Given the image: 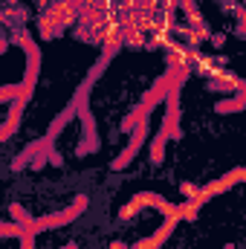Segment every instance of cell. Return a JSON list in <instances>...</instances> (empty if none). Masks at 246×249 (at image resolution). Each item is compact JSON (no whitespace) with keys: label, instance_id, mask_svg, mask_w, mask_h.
<instances>
[{"label":"cell","instance_id":"ba28073f","mask_svg":"<svg viewBox=\"0 0 246 249\" xmlns=\"http://www.w3.org/2000/svg\"><path fill=\"white\" fill-rule=\"evenodd\" d=\"M9 214H12V220H15L18 226H23V229H29V226H32V217H29V214L23 212V206L12 203V206H9Z\"/></svg>","mask_w":246,"mask_h":249},{"label":"cell","instance_id":"9a60e30c","mask_svg":"<svg viewBox=\"0 0 246 249\" xmlns=\"http://www.w3.org/2000/svg\"><path fill=\"white\" fill-rule=\"evenodd\" d=\"M226 249H235V247H232V244H229V247H226Z\"/></svg>","mask_w":246,"mask_h":249},{"label":"cell","instance_id":"30bf717a","mask_svg":"<svg viewBox=\"0 0 246 249\" xmlns=\"http://www.w3.org/2000/svg\"><path fill=\"white\" fill-rule=\"evenodd\" d=\"M188 58H191V55H185L183 47H174V50H171V64H177V67H185V64H188Z\"/></svg>","mask_w":246,"mask_h":249},{"label":"cell","instance_id":"8992f818","mask_svg":"<svg viewBox=\"0 0 246 249\" xmlns=\"http://www.w3.org/2000/svg\"><path fill=\"white\" fill-rule=\"evenodd\" d=\"M165 142H168V133L159 130V133L154 136V142H151V162H154V165H159V162L165 160Z\"/></svg>","mask_w":246,"mask_h":249},{"label":"cell","instance_id":"277c9868","mask_svg":"<svg viewBox=\"0 0 246 249\" xmlns=\"http://www.w3.org/2000/svg\"><path fill=\"white\" fill-rule=\"evenodd\" d=\"M145 136H148V127H145V122L139 124V127H133V136H130V145L124 148V151L119 154V157H116V162H113V171H122L124 165H127V162H130V160H133V157L139 154V145L145 142Z\"/></svg>","mask_w":246,"mask_h":249},{"label":"cell","instance_id":"52a82bcc","mask_svg":"<svg viewBox=\"0 0 246 249\" xmlns=\"http://www.w3.org/2000/svg\"><path fill=\"white\" fill-rule=\"evenodd\" d=\"M72 113H75V105H72V107H67V110H64L61 116H55V122H53L50 133H47V139H50V142H53V139L58 136V130H64V124H67L70 119H72Z\"/></svg>","mask_w":246,"mask_h":249},{"label":"cell","instance_id":"5bb4252c","mask_svg":"<svg viewBox=\"0 0 246 249\" xmlns=\"http://www.w3.org/2000/svg\"><path fill=\"white\" fill-rule=\"evenodd\" d=\"M64 249H75V244H70V247H64Z\"/></svg>","mask_w":246,"mask_h":249},{"label":"cell","instance_id":"9c48e42d","mask_svg":"<svg viewBox=\"0 0 246 249\" xmlns=\"http://www.w3.org/2000/svg\"><path fill=\"white\" fill-rule=\"evenodd\" d=\"M241 107H244V93H241V96H235V99L220 102L214 110H217V113H232V110H241Z\"/></svg>","mask_w":246,"mask_h":249},{"label":"cell","instance_id":"7c38bea8","mask_svg":"<svg viewBox=\"0 0 246 249\" xmlns=\"http://www.w3.org/2000/svg\"><path fill=\"white\" fill-rule=\"evenodd\" d=\"M183 194L188 200H194V194H197V186H191V183H183Z\"/></svg>","mask_w":246,"mask_h":249},{"label":"cell","instance_id":"4fadbf2b","mask_svg":"<svg viewBox=\"0 0 246 249\" xmlns=\"http://www.w3.org/2000/svg\"><path fill=\"white\" fill-rule=\"evenodd\" d=\"M110 249H130V247H124L122 241H116V244H113V247H110Z\"/></svg>","mask_w":246,"mask_h":249},{"label":"cell","instance_id":"3957f363","mask_svg":"<svg viewBox=\"0 0 246 249\" xmlns=\"http://www.w3.org/2000/svg\"><path fill=\"white\" fill-rule=\"evenodd\" d=\"M29 93H32L29 87H20V93H18V102L12 105V113H9V119H6V124H3V127H0V142L18 130V124H20V113H23V107H26V99H29Z\"/></svg>","mask_w":246,"mask_h":249},{"label":"cell","instance_id":"7a4b0ae2","mask_svg":"<svg viewBox=\"0 0 246 249\" xmlns=\"http://www.w3.org/2000/svg\"><path fill=\"white\" fill-rule=\"evenodd\" d=\"M244 177H246L244 168H235V171H229L226 177H220V180L209 183L206 188H197V194H194V200H191V203H194V206H203V203H206V200H211L217 191H229V188L235 186V183H241Z\"/></svg>","mask_w":246,"mask_h":249},{"label":"cell","instance_id":"8fae6325","mask_svg":"<svg viewBox=\"0 0 246 249\" xmlns=\"http://www.w3.org/2000/svg\"><path fill=\"white\" fill-rule=\"evenodd\" d=\"M18 93H20V87H0V105L6 99H18Z\"/></svg>","mask_w":246,"mask_h":249},{"label":"cell","instance_id":"5b68a950","mask_svg":"<svg viewBox=\"0 0 246 249\" xmlns=\"http://www.w3.org/2000/svg\"><path fill=\"white\" fill-rule=\"evenodd\" d=\"M174 226H177V217H168V220H165V223H162V226L154 232V235H148L145 241H139L133 249H159L162 244H165V238H171Z\"/></svg>","mask_w":246,"mask_h":249},{"label":"cell","instance_id":"6da1fadb","mask_svg":"<svg viewBox=\"0 0 246 249\" xmlns=\"http://www.w3.org/2000/svg\"><path fill=\"white\" fill-rule=\"evenodd\" d=\"M87 197L81 194V197H75V203L70 206V209H64V212H58V214H50V217H41V220H32V226L26 229V232H44V229H55V226H67V223H72L84 209H87Z\"/></svg>","mask_w":246,"mask_h":249}]
</instances>
